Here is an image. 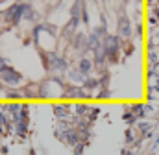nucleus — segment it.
Returning a JSON list of instances; mask_svg holds the SVG:
<instances>
[{
  "label": "nucleus",
  "instance_id": "nucleus-1",
  "mask_svg": "<svg viewBox=\"0 0 159 155\" xmlns=\"http://www.w3.org/2000/svg\"><path fill=\"white\" fill-rule=\"evenodd\" d=\"M24 9H28V6H24V4H13V6L4 13V19H6L7 22H17V20L22 17Z\"/></svg>",
  "mask_w": 159,
  "mask_h": 155
},
{
  "label": "nucleus",
  "instance_id": "nucleus-2",
  "mask_svg": "<svg viewBox=\"0 0 159 155\" xmlns=\"http://www.w3.org/2000/svg\"><path fill=\"white\" fill-rule=\"evenodd\" d=\"M0 74H2V81H6V83H9V85H17L22 76L19 74V72H15L13 69H9V67H4L2 70H0Z\"/></svg>",
  "mask_w": 159,
  "mask_h": 155
},
{
  "label": "nucleus",
  "instance_id": "nucleus-3",
  "mask_svg": "<svg viewBox=\"0 0 159 155\" xmlns=\"http://www.w3.org/2000/svg\"><path fill=\"white\" fill-rule=\"evenodd\" d=\"M89 69H91V61H87V59H81V61H80L78 70L81 72V74H85V72H89Z\"/></svg>",
  "mask_w": 159,
  "mask_h": 155
}]
</instances>
